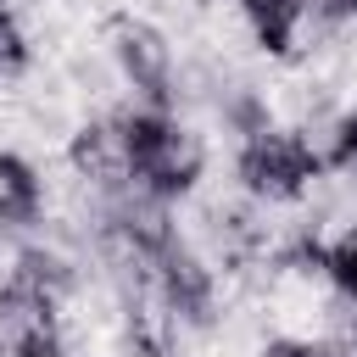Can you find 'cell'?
<instances>
[{"label":"cell","instance_id":"cell-15","mask_svg":"<svg viewBox=\"0 0 357 357\" xmlns=\"http://www.w3.org/2000/svg\"><path fill=\"white\" fill-rule=\"evenodd\" d=\"M312 357H357V351H346V346H312Z\"/></svg>","mask_w":357,"mask_h":357},{"label":"cell","instance_id":"cell-12","mask_svg":"<svg viewBox=\"0 0 357 357\" xmlns=\"http://www.w3.org/2000/svg\"><path fill=\"white\" fill-rule=\"evenodd\" d=\"M329 162H335V167H346V173H357V112H351V117H340L335 145H329Z\"/></svg>","mask_w":357,"mask_h":357},{"label":"cell","instance_id":"cell-14","mask_svg":"<svg viewBox=\"0 0 357 357\" xmlns=\"http://www.w3.org/2000/svg\"><path fill=\"white\" fill-rule=\"evenodd\" d=\"M257 357H312V346L307 340H268Z\"/></svg>","mask_w":357,"mask_h":357},{"label":"cell","instance_id":"cell-8","mask_svg":"<svg viewBox=\"0 0 357 357\" xmlns=\"http://www.w3.org/2000/svg\"><path fill=\"white\" fill-rule=\"evenodd\" d=\"M45 212V184L28 156L0 151V229H28Z\"/></svg>","mask_w":357,"mask_h":357},{"label":"cell","instance_id":"cell-6","mask_svg":"<svg viewBox=\"0 0 357 357\" xmlns=\"http://www.w3.org/2000/svg\"><path fill=\"white\" fill-rule=\"evenodd\" d=\"M0 357H61V307L0 290Z\"/></svg>","mask_w":357,"mask_h":357},{"label":"cell","instance_id":"cell-7","mask_svg":"<svg viewBox=\"0 0 357 357\" xmlns=\"http://www.w3.org/2000/svg\"><path fill=\"white\" fill-rule=\"evenodd\" d=\"M6 284L22 290V296H39V301H50V307H61L67 290H73V262H67L61 251H50V245H22V251L11 257V279H6Z\"/></svg>","mask_w":357,"mask_h":357},{"label":"cell","instance_id":"cell-11","mask_svg":"<svg viewBox=\"0 0 357 357\" xmlns=\"http://www.w3.org/2000/svg\"><path fill=\"white\" fill-rule=\"evenodd\" d=\"M28 67V33L11 11V0H0V73H22Z\"/></svg>","mask_w":357,"mask_h":357},{"label":"cell","instance_id":"cell-10","mask_svg":"<svg viewBox=\"0 0 357 357\" xmlns=\"http://www.w3.org/2000/svg\"><path fill=\"white\" fill-rule=\"evenodd\" d=\"M318 268L335 279V290H340V296H351V301H357V229L335 234V240L324 245V262H318Z\"/></svg>","mask_w":357,"mask_h":357},{"label":"cell","instance_id":"cell-3","mask_svg":"<svg viewBox=\"0 0 357 357\" xmlns=\"http://www.w3.org/2000/svg\"><path fill=\"white\" fill-rule=\"evenodd\" d=\"M106 39H112V56H117L123 78H128V84H134V89H139L151 106H167V84H173V50H167L162 28H156V22H145V17H134V11H123V17H112Z\"/></svg>","mask_w":357,"mask_h":357},{"label":"cell","instance_id":"cell-2","mask_svg":"<svg viewBox=\"0 0 357 357\" xmlns=\"http://www.w3.org/2000/svg\"><path fill=\"white\" fill-rule=\"evenodd\" d=\"M318 173H324V156L296 128H268L262 123L240 145V184L257 201H296V195H307V184Z\"/></svg>","mask_w":357,"mask_h":357},{"label":"cell","instance_id":"cell-5","mask_svg":"<svg viewBox=\"0 0 357 357\" xmlns=\"http://www.w3.org/2000/svg\"><path fill=\"white\" fill-rule=\"evenodd\" d=\"M67 162H73V173H78L89 190H100L106 201L123 195V190H134L123 117H112V123H84V128L73 134V145H67Z\"/></svg>","mask_w":357,"mask_h":357},{"label":"cell","instance_id":"cell-16","mask_svg":"<svg viewBox=\"0 0 357 357\" xmlns=\"http://www.w3.org/2000/svg\"><path fill=\"white\" fill-rule=\"evenodd\" d=\"M351 329H357V324H351Z\"/></svg>","mask_w":357,"mask_h":357},{"label":"cell","instance_id":"cell-9","mask_svg":"<svg viewBox=\"0 0 357 357\" xmlns=\"http://www.w3.org/2000/svg\"><path fill=\"white\" fill-rule=\"evenodd\" d=\"M257 45L268 56H290L296 33H301V17H307V0H240Z\"/></svg>","mask_w":357,"mask_h":357},{"label":"cell","instance_id":"cell-13","mask_svg":"<svg viewBox=\"0 0 357 357\" xmlns=\"http://www.w3.org/2000/svg\"><path fill=\"white\" fill-rule=\"evenodd\" d=\"M318 17L335 22V28L340 22H357V0H318Z\"/></svg>","mask_w":357,"mask_h":357},{"label":"cell","instance_id":"cell-1","mask_svg":"<svg viewBox=\"0 0 357 357\" xmlns=\"http://www.w3.org/2000/svg\"><path fill=\"white\" fill-rule=\"evenodd\" d=\"M123 134H128V167H134V190L156 195V201H178L184 190H195L201 178V139L167 117L162 106H145V112H128L123 117Z\"/></svg>","mask_w":357,"mask_h":357},{"label":"cell","instance_id":"cell-4","mask_svg":"<svg viewBox=\"0 0 357 357\" xmlns=\"http://www.w3.org/2000/svg\"><path fill=\"white\" fill-rule=\"evenodd\" d=\"M151 296H156L178 324H206V318H212V301H218V279H212V268H206L184 240H173V245H162L156 262H151Z\"/></svg>","mask_w":357,"mask_h":357}]
</instances>
